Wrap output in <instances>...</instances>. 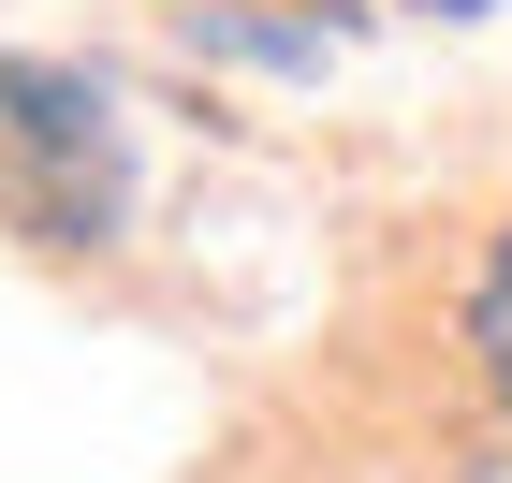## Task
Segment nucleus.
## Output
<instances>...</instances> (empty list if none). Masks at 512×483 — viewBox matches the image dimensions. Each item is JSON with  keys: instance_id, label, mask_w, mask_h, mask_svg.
Masks as SVG:
<instances>
[{"instance_id": "nucleus-1", "label": "nucleus", "mask_w": 512, "mask_h": 483, "mask_svg": "<svg viewBox=\"0 0 512 483\" xmlns=\"http://www.w3.org/2000/svg\"><path fill=\"white\" fill-rule=\"evenodd\" d=\"M0 220L30 249H103L132 220V132L59 59H0Z\"/></svg>"}, {"instance_id": "nucleus-2", "label": "nucleus", "mask_w": 512, "mask_h": 483, "mask_svg": "<svg viewBox=\"0 0 512 483\" xmlns=\"http://www.w3.org/2000/svg\"><path fill=\"white\" fill-rule=\"evenodd\" d=\"M469 352H483V396L512 410V235L483 249V279H469Z\"/></svg>"}]
</instances>
